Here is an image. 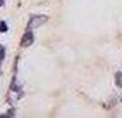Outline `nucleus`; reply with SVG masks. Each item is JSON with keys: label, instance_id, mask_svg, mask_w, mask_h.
I'll return each instance as SVG.
<instances>
[{"label": "nucleus", "instance_id": "nucleus-1", "mask_svg": "<svg viewBox=\"0 0 122 118\" xmlns=\"http://www.w3.org/2000/svg\"><path fill=\"white\" fill-rule=\"evenodd\" d=\"M47 21H48V17H47V15H33L28 22V30L40 28V26L44 25Z\"/></svg>", "mask_w": 122, "mask_h": 118}, {"label": "nucleus", "instance_id": "nucleus-6", "mask_svg": "<svg viewBox=\"0 0 122 118\" xmlns=\"http://www.w3.org/2000/svg\"><path fill=\"white\" fill-rule=\"evenodd\" d=\"M3 4H4V0H0V7L3 6Z\"/></svg>", "mask_w": 122, "mask_h": 118}, {"label": "nucleus", "instance_id": "nucleus-2", "mask_svg": "<svg viewBox=\"0 0 122 118\" xmlns=\"http://www.w3.org/2000/svg\"><path fill=\"white\" fill-rule=\"evenodd\" d=\"M34 41V34L32 30H26V33L22 36L21 40V47H30Z\"/></svg>", "mask_w": 122, "mask_h": 118}, {"label": "nucleus", "instance_id": "nucleus-4", "mask_svg": "<svg viewBox=\"0 0 122 118\" xmlns=\"http://www.w3.org/2000/svg\"><path fill=\"white\" fill-rule=\"evenodd\" d=\"M4 55H6V50H4L3 45H0V65H1L3 59H4Z\"/></svg>", "mask_w": 122, "mask_h": 118}, {"label": "nucleus", "instance_id": "nucleus-3", "mask_svg": "<svg viewBox=\"0 0 122 118\" xmlns=\"http://www.w3.org/2000/svg\"><path fill=\"white\" fill-rule=\"evenodd\" d=\"M115 82H117V87L118 88H122V73L121 72H118V73L115 74Z\"/></svg>", "mask_w": 122, "mask_h": 118}, {"label": "nucleus", "instance_id": "nucleus-5", "mask_svg": "<svg viewBox=\"0 0 122 118\" xmlns=\"http://www.w3.org/2000/svg\"><path fill=\"white\" fill-rule=\"evenodd\" d=\"M7 30H8L7 23L4 22V21H1V22H0V32H1V33H4V32H7Z\"/></svg>", "mask_w": 122, "mask_h": 118}]
</instances>
